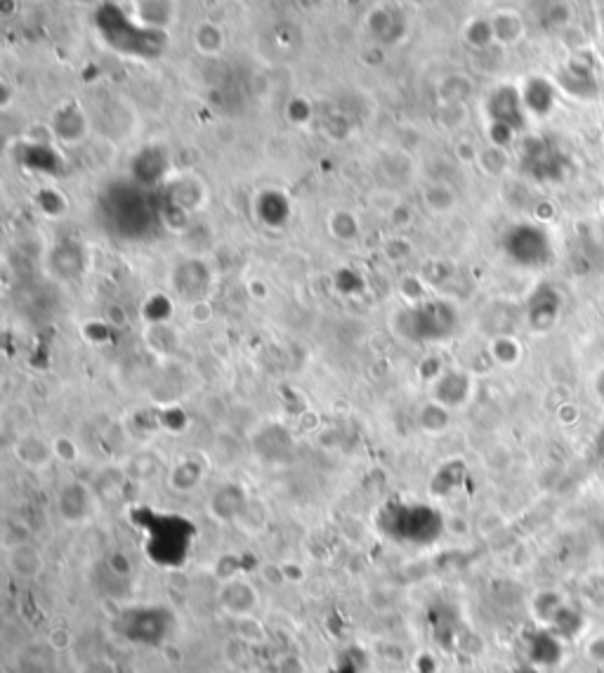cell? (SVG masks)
<instances>
[{"mask_svg": "<svg viewBox=\"0 0 604 673\" xmlns=\"http://www.w3.org/2000/svg\"><path fill=\"white\" fill-rule=\"evenodd\" d=\"M123 636L135 645H161L173 629V614L163 607H137L123 617Z\"/></svg>", "mask_w": 604, "mask_h": 673, "instance_id": "6da1fadb", "label": "cell"}, {"mask_svg": "<svg viewBox=\"0 0 604 673\" xmlns=\"http://www.w3.org/2000/svg\"><path fill=\"white\" fill-rule=\"evenodd\" d=\"M220 605L232 617H246L258 605V593L246 581H229L220 591Z\"/></svg>", "mask_w": 604, "mask_h": 673, "instance_id": "7a4b0ae2", "label": "cell"}, {"mask_svg": "<svg viewBox=\"0 0 604 673\" xmlns=\"http://www.w3.org/2000/svg\"><path fill=\"white\" fill-rule=\"evenodd\" d=\"M59 513L69 522H83L93 513V494H90V489L78 485V482L64 487L62 494H59Z\"/></svg>", "mask_w": 604, "mask_h": 673, "instance_id": "3957f363", "label": "cell"}, {"mask_svg": "<svg viewBox=\"0 0 604 673\" xmlns=\"http://www.w3.org/2000/svg\"><path fill=\"white\" fill-rule=\"evenodd\" d=\"M529 655L536 666H550L560 659V643L548 633H536L529 643Z\"/></svg>", "mask_w": 604, "mask_h": 673, "instance_id": "277c9868", "label": "cell"}, {"mask_svg": "<svg viewBox=\"0 0 604 673\" xmlns=\"http://www.w3.org/2000/svg\"><path fill=\"white\" fill-rule=\"evenodd\" d=\"M241 508H244V494L236 487H225L222 492L215 494L213 513L220 520H234L241 513Z\"/></svg>", "mask_w": 604, "mask_h": 673, "instance_id": "5b68a950", "label": "cell"}, {"mask_svg": "<svg viewBox=\"0 0 604 673\" xmlns=\"http://www.w3.org/2000/svg\"><path fill=\"white\" fill-rule=\"evenodd\" d=\"M10 565H12V570H15L17 574H22V577H36V574L41 572L43 560H41V553H38L36 548L24 544V546H17L15 551H12Z\"/></svg>", "mask_w": 604, "mask_h": 673, "instance_id": "8992f818", "label": "cell"}, {"mask_svg": "<svg viewBox=\"0 0 604 673\" xmlns=\"http://www.w3.org/2000/svg\"><path fill=\"white\" fill-rule=\"evenodd\" d=\"M279 673H307V666L298 655H286L279 662Z\"/></svg>", "mask_w": 604, "mask_h": 673, "instance_id": "52a82bcc", "label": "cell"}, {"mask_svg": "<svg viewBox=\"0 0 604 673\" xmlns=\"http://www.w3.org/2000/svg\"><path fill=\"white\" fill-rule=\"evenodd\" d=\"M595 395H597V400L604 402V369L595 376Z\"/></svg>", "mask_w": 604, "mask_h": 673, "instance_id": "ba28073f", "label": "cell"}, {"mask_svg": "<svg viewBox=\"0 0 604 673\" xmlns=\"http://www.w3.org/2000/svg\"><path fill=\"white\" fill-rule=\"evenodd\" d=\"M515 673H541V671H538V669H536V666H524V669H520V671H515Z\"/></svg>", "mask_w": 604, "mask_h": 673, "instance_id": "9c48e42d", "label": "cell"}]
</instances>
